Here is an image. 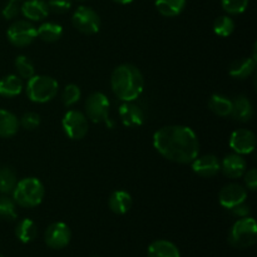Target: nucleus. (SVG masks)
I'll return each instance as SVG.
<instances>
[{"mask_svg":"<svg viewBox=\"0 0 257 257\" xmlns=\"http://www.w3.org/2000/svg\"><path fill=\"white\" fill-rule=\"evenodd\" d=\"M44 186L38 178L29 177L19 181L13 191L14 202L22 207L32 208L40 205L44 198Z\"/></svg>","mask_w":257,"mask_h":257,"instance_id":"nucleus-3","label":"nucleus"},{"mask_svg":"<svg viewBox=\"0 0 257 257\" xmlns=\"http://www.w3.org/2000/svg\"><path fill=\"white\" fill-rule=\"evenodd\" d=\"M191 163H192L193 172L201 177H212L221 170V162L213 155H205L201 157L197 156Z\"/></svg>","mask_w":257,"mask_h":257,"instance_id":"nucleus-13","label":"nucleus"},{"mask_svg":"<svg viewBox=\"0 0 257 257\" xmlns=\"http://www.w3.org/2000/svg\"><path fill=\"white\" fill-rule=\"evenodd\" d=\"M37 225L34 223V221L29 220V218H24L20 221L15 228V235L23 243L32 242L37 237Z\"/></svg>","mask_w":257,"mask_h":257,"instance_id":"nucleus-25","label":"nucleus"},{"mask_svg":"<svg viewBox=\"0 0 257 257\" xmlns=\"http://www.w3.org/2000/svg\"><path fill=\"white\" fill-rule=\"evenodd\" d=\"M20 124H22L23 128L28 131L37 130L40 124V117L39 114L34 112H28L25 113L22 117V120H20Z\"/></svg>","mask_w":257,"mask_h":257,"instance_id":"nucleus-33","label":"nucleus"},{"mask_svg":"<svg viewBox=\"0 0 257 257\" xmlns=\"http://www.w3.org/2000/svg\"><path fill=\"white\" fill-rule=\"evenodd\" d=\"M110 85L113 93L120 100L133 102L142 94L145 78L137 67L132 64H122L113 70Z\"/></svg>","mask_w":257,"mask_h":257,"instance_id":"nucleus-2","label":"nucleus"},{"mask_svg":"<svg viewBox=\"0 0 257 257\" xmlns=\"http://www.w3.org/2000/svg\"><path fill=\"white\" fill-rule=\"evenodd\" d=\"M80 95H82V92H80L78 85L68 84L67 87L64 88V90H63V94H62L63 104L67 105V107H70V105L75 104V103L80 99Z\"/></svg>","mask_w":257,"mask_h":257,"instance_id":"nucleus-31","label":"nucleus"},{"mask_svg":"<svg viewBox=\"0 0 257 257\" xmlns=\"http://www.w3.org/2000/svg\"><path fill=\"white\" fill-rule=\"evenodd\" d=\"M245 183L251 191H255L257 187V171L255 168H251L250 171H247V173H245Z\"/></svg>","mask_w":257,"mask_h":257,"instance_id":"nucleus-36","label":"nucleus"},{"mask_svg":"<svg viewBox=\"0 0 257 257\" xmlns=\"http://www.w3.org/2000/svg\"><path fill=\"white\" fill-rule=\"evenodd\" d=\"M73 25L84 34H95L100 29V18L89 7H79L72 18Z\"/></svg>","mask_w":257,"mask_h":257,"instance_id":"nucleus-7","label":"nucleus"},{"mask_svg":"<svg viewBox=\"0 0 257 257\" xmlns=\"http://www.w3.org/2000/svg\"><path fill=\"white\" fill-rule=\"evenodd\" d=\"M221 4L225 12L228 14H241L247 9L248 0H221Z\"/></svg>","mask_w":257,"mask_h":257,"instance_id":"nucleus-32","label":"nucleus"},{"mask_svg":"<svg viewBox=\"0 0 257 257\" xmlns=\"http://www.w3.org/2000/svg\"><path fill=\"white\" fill-rule=\"evenodd\" d=\"M72 7V0H49L48 2V8L49 12L57 13V14H63L68 12Z\"/></svg>","mask_w":257,"mask_h":257,"instance_id":"nucleus-34","label":"nucleus"},{"mask_svg":"<svg viewBox=\"0 0 257 257\" xmlns=\"http://www.w3.org/2000/svg\"><path fill=\"white\" fill-rule=\"evenodd\" d=\"M186 0H156V8L163 17H177L183 12Z\"/></svg>","mask_w":257,"mask_h":257,"instance_id":"nucleus-23","label":"nucleus"},{"mask_svg":"<svg viewBox=\"0 0 257 257\" xmlns=\"http://www.w3.org/2000/svg\"><path fill=\"white\" fill-rule=\"evenodd\" d=\"M37 38V28L28 20H18L8 29V39L15 47H27Z\"/></svg>","mask_w":257,"mask_h":257,"instance_id":"nucleus-8","label":"nucleus"},{"mask_svg":"<svg viewBox=\"0 0 257 257\" xmlns=\"http://www.w3.org/2000/svg\"><path fill=\"white\" fill-rule=\"evenodd\" d=\"M15 68H17L19 77L23 78V79H29L34 75V65L30 62L29 58L25 57V55H19L15 59Z\"/></svg>","mask_w":257,"mask_h":257,"instance_id":"nucleus-29","label":"nucleus"},{"mask_svg":"<svg viewBox=\"0 0 257 257\" xmlns=\"http://www.w3.org/2000/svg\"><path fill=\"white\" fill-rule=\"evenodd\" d=\"M148 257H181V253L171 241L157 240L148 247Z\"/></svg>","mask_w":257,"mask_h":257,"instance_id":"nucleus-20","label":"nucleus"},{"mask_svg":"<svg viewBox=\"0 0 257 257\" xmlns=\"http://www.w3.org/2000/svg\"><path fill=\"white\" fill-rule=\"evenodd\" d=\"M230 211L233 213V215L237 216V217H241V218L247 217V216L250 215V206H248L246 202H242L240 203V205L231 208Z\"/></svg>","mask_w":257,"mask_h":257,"instance_id":"nucleus-37","label":"nucleus"},{"mask_svg":"<svg viewBox=\"0 0 257 257\" xmlns=\"http://www.w3.org/2000/svg\"><path fill=\"white\" fill-rule=\"evenodd\" d=\"M231 117L238 122H248L253 117V107L251 104L250 99L243 95L237 97L232 100V110H231Z\"/></svg>","mask_w":257,"mask_h":257,"instance_id":"nucleus-17","label":"nucleus"},{"mask_svg":"<svg viewBox=\"0 0 257 257\" xmlns=\"http://www.w3.org/2000/svg\"><path fill=\"white\" fill-rule=\"evenodd\" d=\"M0 257H4V256H3V255H0Z\"/></svg>","mask_w":257,"mask_h":257,"instance_id":"nucleus-39","label":"nucleus"},{"mask_svg":"<svg viewBox=\"0 0 257 257\" xmlns=\"http://www.w3.org/2000/svg\"><path fill=\"white\" fill-rule=\"evenodd\" d=\"M119 117L123 124L130 128L141 127L145 122V113L133 102H124L120 105Z\"/></svg>","mask_w":257,"mask_h":257,"instance_id":"nucleus-14","label":"nucleus"},{"mask_svg":"<svg viewBox=\"0 0 257 257\" xmlns=\"http://www.w3.org/2000/svg\"><path fill=\"white\" fill-rule=\"evenodd\" d=\"M132 196L125 191H115L108 200L110 211L115 215H124L132 207Z\"/></svg>","mask_w":257,"mask_h":257,"instance_id":"nucleus-18","label":"nucleus"},{"mask_svg":"<svg viewBox=\"0 0 257 257\" xmlns=\"http://www.w3.org/2000/svg\"><path fill=\"white\" fill-rule=\"evenodd\" d=\"M93 257H99V256H93Z\"/></svg>","mask_w":257,"mask_h":257,"instance_id":"nucleus-40","label":"nucleus"},{"mask_svg":"<svg viewBox=\"0 0 257 257\" xmlns=\"http://www.w3.org/2000/svg\"><path fill=\"white\" fill-rule=\"evenodd\" d=\"M19 130V120L12 112L0 109V137H13Z\"/></svg>","mask_w":257,"mask_h":257,"instance_id":"nucleus-22","label":"nucleus"},{"mask_svg":"<svg viewBox=\"0 0 257 257\" xmlns=\"http://www.w3.org/2000/svg\"><path fill=\"white\" fill-rule=\"evenodd\" d=\"M62 125L70 140H82L88 133V119L79 110H69L65 113Z\"/></svg>","mask_w":257,"mask_h":257,"instance_id":"nucleus-9","label":"nucleus"},{"mask_svg":"<svg viewBox=\"0 0 257 257\" xmlns=\"http://www.w3.org/2000/svg\"><path fill=\"white\" fill-rule=\"evenodd\" d=\"M20 12L27 19L32 22H40L49 14L48 3L44 0H25L20 5Z\"/></svg>","mask_w":257,"mask_h":257,"instance_id":"nucleus-15","label":"nucleus"},{"mask_svg":"<svg viewBox=\"0 0 257 257\" xmlns=\"http://www.w3.org/2000/svg\"><path fill=\"white\" fill-rule=\"evenodd\" d=\"M220 203L222 207L231 210L235 206L240 205V203L246 202L247 198V191L243 188L241 185L237 183H230V185L225 186L222 190L220 191Z\"/></svg>","mask_w":257,"mask_h":257,"instance_id":"nucleus-12","label":"nucleus"},{"mask_svg":"<svg viewBox=\"0 0 257 257\" xmlns=\"http://www.w3.org/2000/svg\"><path fill=\"white\" fill-rule=\"evenodd\" d=\"M17 2H20V0H17Z\"/></svg>","mask_w":257,"mask_h":257,"instance_id":"nucleus-41","label":"nucleus"},{"mask_svg":"<svg viewBox=\"0 0 257 257\" xmlns=\"http://www.w3.org/2000/svg\"><path fill=\"white\" fill-rule=\"evenodd\" d=\"M20 13V5L19 2L17 0H10L3 9V17L5 19H13V18L18 17Z\"/></svg>","mask_w":257,"mask_h":257,"instance_id":"nucleus-35","label":"nucleus"},{"mask_svg":"<svg viewBox=\"0 0 257 257\" xmlns=\"http://www.w3.org/2000/svg\"><path fill=\"white\" fill-rule=\"evenodd\" d=\"M235 30V23L227 15H222V17L217 18L213 23V32L220 37H230Z\"/></svg>","mask_w":257,"mask_h":257,"instance_id":"nucleus-28","label":"nucleus"},{"mask_svg":"<svg viewBox=\"0 0 257 257\" xmlns=\"http://www.w3.org/2000/svg\"><path fill=\"white\" fill-rule=\"evenodd\" d=\"M115 3H119V4H130L133 0H114Z\"/></svg>","mask_w":257,"mask_h":257,"instance_id":"nucleus-38","label":"nucleus"},{"mask_svg":"<svg viewBox=\"0 0 257 257\" xmlns=\"http://www.w3.org/2000/svg\"><path fill=\"white\" fill-rule=\"evenodd\" d=\"M17 183V176L12 168H0V192L5 193V195L13 193Z\"/></svg>","mask_w":257,"mask_h":257,"instance_id":"nucleus-27","label":"nucleus"},{"mask_svg":"<svg viewBox=\"0 0 257 257\" xmlns=\"http://www.w3.org/2000/svg\"><path fill=\"white\" fill-rule=\"evenodd\" d=\"M18 217L15 210V202L7 196H0V218L14 221Z\"/></svg>","mask_w":257,"mask_h":257,"instance_id":"nucleus-30","label":"nucleus"},{"mask_svg":"<svg viewBox=\"0 0 257 257\" xmlns=\"http://www.w3.org/2000/svg\"><path fill=\"white\" fill-rule=\"evenodd\" d=\"M153 146L168 161L187 165L198 156L200 142L196 133L186 125H167L153 136Z\"/></svg>","mask_w":257,"mask_h":257,"instance_id":"nucleus-1","label":"nucleus"},{"mask_svg":"<svg viewBox=\"0 0 257 257\" xmlns=\"http://www.w3.org/2000/svg\"><path fill=\"white\" fill-rule=\"evenodd\" d=\"M62 34H63L62 25L53 22L43 23V24L37 29V37L40 38L43 42H47V43L57 42L58 39H60Z\"/></svg>","mask_w":257,"mask_h":257,"instance_id":"nucleus-24","label":"nucleus"},{"mask_svg":"<svg viewBox=\"0 0 257 257\" xmlns=\"http://www.w3.org/2000/svg\"><path fill=\"white\" fill-rule=\"evenodd\" d=\"M72 238V232L64 222H54L47 228L44 235L45 243L53 250H62L67 247Z\"/></svg>","mask_w":257,"mask_h":257,"instance_id":"nucleus-10","label":"nucleus"},{"mask_svg":"<svg viewBox=\"0 0 257 257\" xmlns=\"http://www.w3.org/2000/svg\"><path fill=\"white\" fill-rule=\"evenodd\" d=\"M58 82L47 75H33L28 79L27 94L32 102L47 103L58 93Z\"/></svg>","mask_w":257,"mask_h":257,"instance_id":"nucleus-4","label":"nucleus"},{"mask_svg":"<svg viewBox=\"0 0 257 257\" xmlns=\"http://www.w3.org/2000/svg\"><path fill=\"white\" fill-rule=\"evenodd\" d=\"M208 107L215 114L220 117H227L232 110V100L221 94H213L208 100Z\"/></svg>","mask_w":257,"mask_h":257,"instance_id":"nucleus-26","label":"nucleus"},{"mask_svg":"<svg viewBox=\"0 0 257 257\" xmlns=\"http://www.w3.org/2000/svg\"><path fill=\"white\" fill-rule=\"evenodd\" d=\"M109 99L100 92L90 94L85 102V113L93 123L107 122L109 117Z\"/></svg>","mask_w":257,"mask_h":257,"instance_id":"nucleus-6","label":"nucleus"},{"mask_svg":"<svg viewBox=\"0 0 257 257\" xmlns=\"http://www.w3.org/2000/svg\"><path fill=\"white\" fill-rule=\"evenodd\" d=\"M257 226L252 217H242L235 222L230 231L228 241L236 248H247L256 243Z\"/></svg>","mask_w":257,"mask_h":257,"instance_id":"nucleus-5","label":"nucleus"},{"mask_svg":"<svg viewBox=\"0 0 257 257\" xmlns=\"http://www.w3.org/2000/svg\"><path fill=\"white\" fill-rule=\"evenodd\" d=\"M221 170L228 178H240L246 172L245 158L237 153H232L223 158L221 163Z\"/></svg>","mask_w":257,"mask_h":257,"instance_id":"nucleus-16","label":"nucleus"},{"mask_svg":"<svg viewBox=\"0 0 257 257\" xmlns=\"http://www.w3.org/2000/svg\"><path fill=\"white\" fill-rule=\"evenodd\" d=\"M256 68L255 58H241V59L235 60L230 65L228 73L235 79H246L250 77Z\"/></svg>","mask_w":257,"mask_h":257,"instance_id":"nucleus-19","label":"nucleus"},{"mask_svg":"<svg viewBox=\"0 0 257 257\" xmlns=\"http://www.w3.org/2000/svg\"><path fill=\"white\" fill-rule=\"evenodd\" d=\"M24 84L22 78L15 74H9L0 79V95L7 98L17 97L22 93Z\"/></svg>","mask_w":257,"mask_h":257,"instance_id":"nucleus-21","label":"nucleus"},{"mask_svg":"<svg viewBox=\"0 0 257 257\" xmlns=\"http://www.w3.org/2000/svg\"><path fill=\"white\" fill-rule=\"evenodd\" d=\"M230 147L237 155H248L256 147V137L250 130H237L231 135Z\"/></svg>","mask_w":257,"mask_h":257,"instance_id":"nucleus-11","label":"nucleus"}]
</instances>
